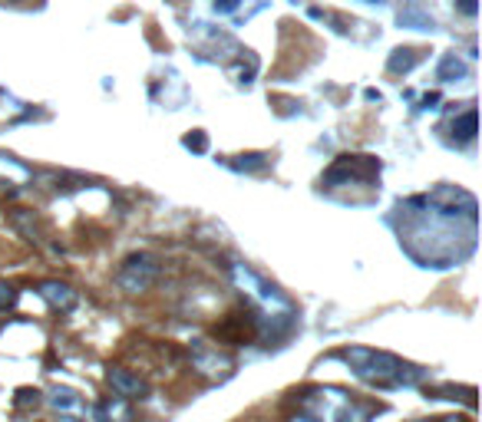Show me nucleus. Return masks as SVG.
<instances>
[{
	"instance_id": "nucleus-1",
	"label": "nucleus",
	"mask_w": 482,
	"mask_h": 422,
	"mask_svg": "<svg viewBox=\"0 0 482 422\" xmlns=\"http://www.w3.org/2000/svg\"><path fill=\"white\" fill-rule=\"evenodd\" d=\"M340 360L353 369V376H360L363 383L373 386H417L419 379H426V369L410 367L403 360L380 353V350H367V347H351L340 350Z\"/></svg>"
},
{
	"instance_id": "nucleus-2",
	"label": "nucleus",
	"mask_w": 482,
	"mask_h": 422,
	"mask_svg": "<svg viewBox=\"0 0 482 422\" xmlns=\"http://www.w3.org/2000/svg\"><path fill=\"white\" fill-rule=\"evenodd\" d=\"M159 271H162V268H159V258H155V254H132V258H126L119 274H116V284L129 294H143L155 284Z\"/></svg>"
},
{
	"instance_id": "nucleus-3",
	"label": "nucleus",
	"mask_w": 482,
	"mask_h": 422,
	"mask_svg": "<svg viewBox=\"0 0 482 422\" xmlns=\"http://www.w3.org/2000/svg\"><path fill=\"white\" fill-rule=\"evenodd\" d=\"M46 402H50V409H53L60 419H66V422H86L89 416H93L89 402L83 400L77 390H66V386H56V390H50Z\"/></svg>"
},
{
	"instance_id": "nucleus-4",
	"label": "nucleus",
	"mask_w": 482,
	"mask_h": 422,
	"mask_svg": "<svg viewBox=\"0 0 482 422\" xmlns=\"http://www.w3.org/2000/svg\"><path fill=\"white\" fill-rule=\"evenodd\" d=\"M106 379H110V386L116 390V396H122V400H145V396H149V383L132 376L129 369H122V367H110Z\"/></svg>"
},
{
	"instance_id": "nucleus-5",
	"label": "nucleus",
	"mask_w": 482,
	"mask_h": 422,
	"mask_svg": "<svg viewBox=\"0 0 482 422\" xmlns=\"http://www.w3.org/2000/svg\"><path fill=\"white\" fill-rule=\"evenodd\" d=\"M40 297H44L53 310H60V314H70V310L77 307V291H73L70 284H60V281L40 284Z\"/></svg>"
},
{
	"instance_id": "nucleus-6",
	"label": "nucleus",
	"mask_w": 482,
	"mask_h": 422,
	"mask_svg": "<svg viewBox=\"0 0 482 422\" xmlns=\"http://www.w3.org/2000/svg\"><path fill=\"white\" fill-rule=\"evenodd\" d=\"M93 412H96L99 422H136L129 400H122V396H106Z\"/></svg>"
},
{
	"instance_id": "nucleus-7",
	"label": "nucleus",
	"mask_w": 482,
	"mask_h": 422,
	"mask_svg": "<svg viewBox=\"0 0 482 422\" xmlns=\"http://www.w3.org/2000/svg\"><path fill=\"white\" fill-rule=\"evenodd\" d=\"M195 367L205 373V376H219V373H228L231 369V360L219 350H198L195 353Z\"/></svg>"
},
{
	"instance_id": "nucleus-8",
	"label": "nucleus",
	"mask_w": 482,
	"mask_h": 422,
	"mask_svg": "<svg viewBox=\"0 0 482 422\" xmlns=\"http://www.w3.org/2000/svg\"><path fill=\"white\" fill-rule=\"evenodd\" d=\"M466 76V63H462L456 53H446L443 56V63H439L436 70V79H443V83H452V79H462Z\"/></svg>"
},
{
	"instance_id": "nucleus-9",
	"label": "nucleus",
	"mask_w": 482,
	"mask_h": 422,
	"mask_svg": "<svg viewBox=\"0 0 482 422\" xmlns=\"http://www.w3.org/2000/svg\"><path fill=\"white\" fill-rule=\"evenodd\" d=\"M419 53L417 50H393V56H390V73H410L413 66H417Z\"/></svg>"
},
{
	"instance_id": "nucleus-10",
	"label": "nucleus",
	"mask_w": 482,
	"mask_h": 422,
	"mask_svg": "<svg viewBox=\"0 0 482 422\" xmlns=\"http://www.w3.org/2000/svg\"><path fill=\"white\" fill-rule=\"evenodd\" d=\"M0 175H7L13 182H27V178H30V169L20 165V162H13V159H7V155H0Z\"/></svg>"
},
{
	"instance_id": "nucleus-11",
	"label": "nucleus",
	"mask_w": 482,
	"mask_h": 422,
	"mask_svg": "<svg viewBox=\"0 0 482 422\" xmlns=\"http://www.w3.org/2000/svg\"><path fill=\"white\" fill-rule=\"evenodd\" d=\"M452 129H456V136H460L462 142H469L472 136H476V109H466V112H462V119L456 122V126H452Z\"/></svg>"
},
{
	"instance_id": "nucleus-12",
	"label": "nucleus",
	"mask_w": 482,
	"mask_h": 422,
	"mask_svg": "<svg viewBox=\"0 0 482 422\" xmlns=\"http://www.w3.org/2000/svg\"><path fill=\"white\" fill-rule=\"evenodd\" d=\"M268 165V155H241L238 162H235V169H248V172H258V169H264Z\"/></svg>"
},
{
	"instance_id": "nucleus-13",
	"label": "nucleus",
	"mask_w": 482,
	"mask_h": 422,
	"mask_svg": "<svg viewBox=\"0 0 482 422\" xmlns=\"http://www.w3.org/2000/svg\"><path fill=\"white\" fill-rule=\"evenodd\" d=\"M13 303H17V291H13L7 281H0V310H7Z\"/></svg>"
},
{
	"instance_id": "nucleus-14",
	"label": "nucleus",
	"mask_w": 482,
	"mask_h": 422,
	"mask_svg": "<svg viewBox=\"0 0 482 422\" xmlns=\"http://www.w3.org/2000/svg\"><path fill=\"white\" fill-rule=\"evenodd\" d=\"M205 145H209V139H205L202 132H192V136H185V149H192V152H205Z\"/></svg>"
},
{
	"instance_id": "nucleus-15",
	"label": "nucleus",
	"mask_w": 482,
	"mask_h": 422,
	"mask_svg": "<svg viewBox=\"0 0 482 422\" xmlns=\"http://www.w3.org/2000/svg\"><path fill=\"white\" fill-rule=\"evenodd\" d=\"M37 402H40V393H37V390H20V393H17V406H37Z\"/></svg>"
},
{
	"instance_id": "nucleus-16",
	"label": "nucleus",
	"mask_w": 482,
	"mask_h": 422,
	"mask_svg": "<svg viewBox=\"0 0 482 422\" xmlns=\"http://www.w3.org/2000/svg\"><path fill=\"white\" fill-rule=\"evenodd\" d=\"M238 4H241V0H215V13H231V11H238Z\"/></svg>"
},
{
	"instance_id": "nucleus-17",
	"label": "nucleus",
	"mask_w": 482,
	"mask_h": 422,
	"mask_svg": "<svg viewBox=\"0 0 482 422\" xmlns=\"http://www.w3.org/2000/svg\"><path fill=\"white\" fill-rule=\"evenodd\" d=\"M460 7L469 13V17H476V0H460Z\"/></svg>"
},
{
	"instance_id": "nucleus-18",
	"label": "nucleus",
	"mask_w": 482,
	"mask_h": 422,
	"mask_svg": "<svg viewBox=\"0 0 482 422\" xmlns=\"http://www.w3.org/2000/svg\"><path fill=\"white\" fill-rule=\"evenodd\" d=\"M423 422H429V419H423ZM433 422H456V419H433Z\"/></svg>"
},
{
	"instance_id": "nucleus-19",
	"label": "nucleus",
	"mask_w": 482,
	"mask_h": 422,
	"mask_svg": "<svg viewBox=\"0 0 482 422\" xmlns=\"http://www.w3.org/2000/svg\"><path fill=\"white\" fill-rule=\"evenodd\" d=\"M367 4H380V0H367Z\"/></svg>"
}]
</instances>
